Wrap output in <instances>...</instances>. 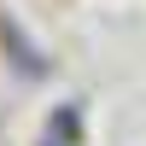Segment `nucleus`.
<instances>
[]
</instances>
